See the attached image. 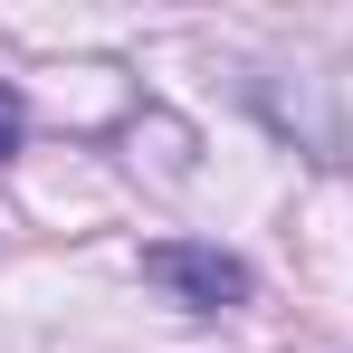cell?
<instances>
[{
	"label": "cell",
	"mask_w": 353,
	"mask_h": 353,
	"mask_svg": "<svg viewBox=\"0 0 353 353\" xmlns=\"http://www.w3.org/2000/svg\"><path fill=\"white\" fill-rule=\"evenodd\" d=\"M19 124H29V115H19V96H10V86H0V153H10V143H19Z\"/></svg>",
	"instance_id": "cell-2"
},
{
	"label": "cell",
	"mask_w": 353,
	"mask_h": 353,
	"mask_svg": "<svg viewBox=\"0 0 353 353\" xmlns=\"http://www.w3.org/2000/svg\"><path fill=\"white\" fill-rule=\"evenodd\" d=\"M143 277L172 287L181 305H201V315H230V305L258 296L248 258H239V248H210V239H153V248H143Z\"/></svg>",
	"instance_id": "cell-1"
}]
</instances>
